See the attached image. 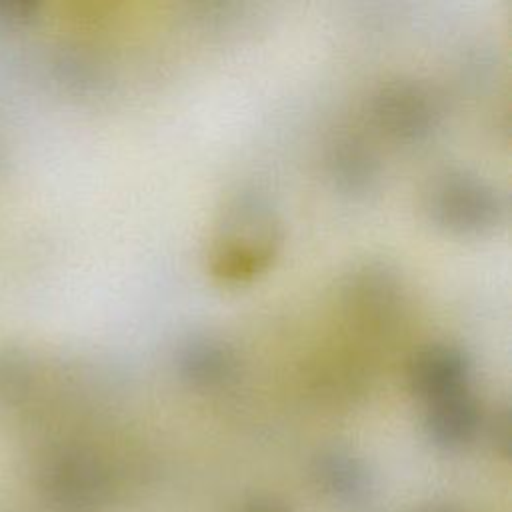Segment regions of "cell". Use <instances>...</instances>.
I'll return each mask as SVG.
<instances>
[{"label":"cell","instance_id":"cell-1","mask_svg":"<svg viewBox=\"0 0 512 512\" xmlns=\"http://www.w3.org/2000/svg\"><path fill=\"white\" fill-rule=\"evenodd\" d=\"M282 228L270 200L256 190L238 192L222 212L210 270L226 282H244L264 272L276 258Z\"/></svg>","mask_w":512,"mask_h":512},{"label":"cell","instance_id":"cell-2","mask_svg":"<svg viewBox=\"0 0 512 512\" xmlns=\"http://www.w3.org/2000/svg\"><path fill=\"white\" fill-rule=\"evenodd\" d=\"M424 212L432 224L452 234H484L504 214L500 192L484 178L468 172L436 176L424 192Z\"/></svg>","mask_w":512,"mask_h":512},{"label":"cell","instance_id":"cell-3","mask_svg":"<svg viewBox=\"0 0 512 512\" xmlns=\"http://www.w3.org/2000/svg\"><path fill=\"white\" fill-rule=\"evenodd\" d=\"M374 122L404 142L426 140L442 120L438 96L418 80H390L370 98Z\"/></svg>","mask_w":512,"mask_h":512},{"label":"cell","instance_id":"cell-4","mask_svg":"<svg viewBox=\"0 0 512 512\" xmlns=\"http://www.w3.org/2000/svg\"><path fill=\"white\" fill-rule=\"evenodd\" d=\"M470 376V356L450 344H430L422 348L408 366L412 390L430 402L468 390Z\"/></svg>","mask_w":512,"mask_h":512},{"label":"cell","instance_id":"cell-5","mask_svg":"<svg viewBox=\"0 0 512 512\" xmlns=\"http://www.w3.org/2000/svg\"><path fill=\"white\" fill-rule=\"evenodd\" d=\"M178 376L194 386H222L238 370L234 348L216 336H190L174 350Z\"/></svg>","mask_w":512,"mask_h":512},{"label":"cell","instance_id":"cell-6","mask_svg":"<svg viewBox=\"0 0 512 512\" xmlns=\"http://www.w3.org/2000/svg\"><path fill=\"white\" fill-rule=\"evenodd\" d=\"M326 174L348 196H366L380 180V162L366 142L356 136H338L326 150Z\"/></svg>","mask_w":512,"mask_h":512},{"label":"cell","instance_id":"cell-7","mask_svg":"<svg viewBox=\"0 0 512 512\" xmlns=\"http://www.w3.org/2000/svg\"><path fill=\"white\" fill-rule=\"evenodd\" d=\"M478 418V404L470 392L464 390L460 394L434 400L428 414V426L440 442L454 444L466 440L476 430Z\"/></svg>","mask_w":512,"mask_h":512}]
</instances>
